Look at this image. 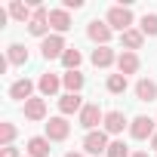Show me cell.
<instances>
[{
	"mask_svg": "<svg viewBox=\"0 0 157 157\" xmlns=\"http://www.w3.org/2000/svg\"><path fill=\"white\" fill-rule=\"evenodd\" d=\"M0 157H19V148H13V145H10V148L0 151Z\"/></svg>",
	"mask_w": 157,
	"mask_h": 157,
	"instance_id": "29",
	"label": "cell"
},
{
	"mask_svg": "<svg viewBox=\"0 0 157 157\" xmlns=\"http://www.w3.org/2000/svg\"><path fill=\"white\" fill-rule=\"evenodd\" d=\"M37 90H40V96H43V99H52V96L62 90V77H56V74H40Z\"/></svg>",
	"mask_w": 157,
	"mask_h": 157,
	"instance_id": "10",
	"label": "cell"
},
{
	"mask_svg": "<svg viewBox=\"0 0 157 157\" xmlns=\"http://www.w3.org/2000/svg\"><path fill=\"white\" fill-rule=\"evenodd\" d=\"M16 123H0V145H3V148H10L13 145V139H16Z\"/></svg>",
	"mask_w": 157,
	"mask_h": 157,
	"instance_id": "26",
	"label": "cell"
},
{
	"mask_svg": "<svg viewBox=\"0 0 157 157\" xmlns=\"http://www.w3.org/2000/svg\"><path fill=\"white\" fill-rule=\"evenodd\" d=\"M49 139L46 136H31L28 139V157H49Z\"/></svg>",
	"mask_w": 157,
	"mask_h": 157,
	"instance_id": "19",
	"label": "cell"
},
{
	"mask_svg": "<svg viewBox=\"0 0 157 157\" xmlns=\"http://www.w3.org/2000/svg\"><path fill=\"white\" fill-rule=\"evenodd\" d=\"M6 62H10V65H25V62H28V49H25L22 43H10V46H6Z\"/></svg>",
	"mask_w": 157,
	"mask_h": 157,
	"instance_id": "22",
	"label": "cell"
},
{
	"mask_svg": "<svg viewBox=\"0 0 157 157\" xmlns=\"http://www.w3.org/2000/svg\"><path fill=\"white\" fill-rule=\"evenodd\" d=\"M111 28H108V22H99V19H93L90 25H86V37L96 43V46H108L111 43Z\"/></svg>",
	"mask_w": 157,
	"mask_h": 157,
	"instance_id": "6",
	"label": "cell"
},
{
	"mask_svg": "<svg viewBox=\"0 0 157 157\" xmlns=\"http://www.w3.org/2000/svg\"><path fill=\"white\" fill-rule=\"evenodd\" d=\"M83 83H86V77H83L80 71H65V74H62V86H65L68 93H74V96H80Z\"/></svg>",
	"mask_w": 157,
	"mask_h": 157,
	"instance_id": "17",
	"label": "cell"
},
{
	"mask_svg": "<svg viewBox=\"0 0 157 157\" xmlns=\"http://www.w3.org/2000/svg\"><path fill=\"white\" fill-rule=\"evenodd\" d=\"M139 31L145 37H157V13H145L142 22H139Z\"/></svg>",
	"mask_w": 157,
	"mask_h": 157,
	"instance_id": "24",
	"label": "cell"
},
{
	"mask_svg": "<svg viewBox=\"0 0 157 157\" xmlns=\"http://www.w3.org/2000/svg\"><path fill=\"white\" fill-rule=\"evenodd\" d=\"M105 132L108 136H120L123 129H126V114L123 111H105Z\"/></svg>",
	"mask_w": 157,
	"mask_h": 157,
	"instance_id": "9",
	"label": "cell"
},
{
	"mask_svg": "<svg viewBox=\"0 0 157 157\" xmlns=\"http://www.w3.org/2000/svg\"><path fill=\"white\" fill-rule=\"evenodd\" d=\"M25 117L28 120H46V99L43 96H34L25 102Z\"/></svg>",
	"mask_w": 157,
	"mask_h": 157,
	"instance_id": "14",
	"label": "cell"
},
{
	"mask_svg": "<svg viewBox=\"0 0 157 157\" xmlns=\"http://www.w3.org/2000/svg\"><path fill=\"white\" fill-rule=\"evenodd\" d=\"M77 123H80L86 132H93L99 123H105V111H102L96 102H86V105H83V111L77 114Z\"/></svg>",
	"mask_w": 157,
	"mask_h": 157,
	"instance_id": "2",
	"label": "cell"
},
{
	"mask_svg": "<svg viewBox=\"0 0 157 157\" xmlns=\"http://www.w3.org/2000/svg\"><path fill=\"white\" fill-rule=\"evenodd\" d=\"M49 28L56 31V34H65L68 28H71V13L68 10H49Z\"/></svg>",
	"mask_w": 157,
	"mask_h": 157,
	"instance_id": "12",
	"label": "cell"
},
{
	"mask_svg": "<svg viewBox=\"0 0 157 157\" xmlns=\"http://www.w3.org/2000/svg\"><path fill=\"white\" fill-rule=\"evenodd\" d=\"M105 22H108V28L111 31H129L132 28V10L129 6H111L108 10V16H105Z\"/></svg>",
	"mask_w": 157,
	"mask_h": 157,
	"instance_id": "1",
	"label": "cell"
},
{
	"mask_svg": "<svg viewBox=\"0 0 157 157\" xmlns=\"http://www.w3.org/2000/svg\"><path fill=\"white\" fill-rule=\"evenodd\" d=\"M93 65H96V68H111V65H117L114 49H111V46H96V49H93Z\"/></svg>",
	"mask_w": 157,
	"mask_h": 157,
	"instance_id": "18",
	"label": "cell"
},
{
	"mask_svg": "<svg viewBox=\"0 0 157 157\" xmlns=\"http://www.w3.org/2000/svg\"><path fill=\"white\" fill-rule=\"evenodd\" d=\"M83 99L80 96H74V93H65L62 99H59V111H62V117H68V114H80L83 111Z\"/></svg>",
	"mask_w": 157,
	"mask_h": 157,
	"instance_id": "11",
	"label": "cell"
},
{
	"mask_svg": "<svg viewBox=\"0 0 157 157\" xmlns=\"http://www.w3.org/2000/svg\"><path fill=\"white\" fill-rule=\"evenodd\" d=\"M31 16H34V10H31L28 3H22V0H13V3H10V19H16V22L28 25V22H31Z\"/></svg>",
	"mask_w": 157,
	"mask_h": 157,
	"instance_id": "21",
	"label": "cell"
},
{
	"mask_svg": "<svg viewBox=\"0 0 157 157\" xmlns=\"http://www.w3.org/2000/svg\"><path fill=\"white\" fill-rule=\"evenodd\" d=\"M154 120L151 117H145V114H139L132 123H129V136L132 139H139V142H145V139H154Z\"/></svg>",
	"mask_w": 157,
	"mask_h": 157,
	"instance_id": "8",
	"label": "cell"
},
{
	"mask_svg": "<svg viewBox=\"0 0 157 157\" xmlns=\"http://www.w3.org/2000/svg\"><path fill=\"white\" fill-rule=\"evenodd\" d=\"M151 148H154V151H157V132H154V139H151Z\"/></svg>",
	"mask_w": 157,
	"mask_h": 157,
	"instance_id": "31",
	"label": "cell"
},
{
	"mask_svg": "<svg viewBox=\"0 0 157 157\" xmlns=\"http://www.w3.org/2000/svg\"><path fill=\"white\" fill-rule=\"evenodd\" d=\"M105 86H108V93H114V96H120V93H126V86H129V80H126L123 74H111Z\"/></svg>",
	"mask_w": 157,
	"mask_h": 157,
	"instance_id": "25",
	"label": "cell"
},
{
	"mask_svg": "<svg viewBox=\"0 0 157 157\" xmlns=\"http://www.w3.org/2000/svg\"><path fill=\"white\" fill-rule=\"evenodd\" d=\"M139 65H142V62H139V56H136V52H126V49H123V52L117 56V74H123V77L136 74V71H139Z\"/></svg>",
	"mask_w": 157,
	"mask_h": 157,
	"instance_id": "13",
	"label": "cell"
},
{
	"mask_svg": "<svg viewBox=\"0 0 157 157\" xmlns=\"http://www.w3.org/2000/svg\"><path fill=\"white\" fill-rule=\"evenodd\" d=\"M132 157H148V151H136V154H132Z\"/></svg>",
	"mask_w": 157,
	"mask_h": 157,
	"instance_id": "32",
	"label": "cell"
},
{
	"mask_svg": "<svg viewBox=\"0 0 157 157\" xmlns=\"http://www.w3.org/2000/svg\"><path fill=\"white\" fill-rule=\"evenodd\" d=\"M25 157H28V154H25Z\"/></svg>",
	"mask_w": 157,
	"mask_h": 157,
	"instance_id": "33",
	"label": "cell"
},
{
	"mask_svg": "<svg viewBox=\"0 0 157 157\" xmlns=\"http://www.w3.org/2000/svg\"><path fill=\"white\" fill-rule=\"evenodd\" d=\"M68 132H71V123H68L62 114L46 120V139H49V142H65V139H68Z\"/></svg>",
	"mask_w": 157,
	"mask_h": 157,
	"instance_id": "7",
	"label": "cell"
},
{
	"mask_svg": "<svg viewBox=\"0 0 157 157\" xmlns=\"http://www.w3.org/2000/svg\"><path fill=\"white\" fill-rule=\"evenodd\" d=\"M65 157H83V154H77V151H68V154H65Z\"/></svg>",
	"mask_w": 157,
	"mask_h": 157,
	"instance_id": "30",
	"label": "cell"
},
{
	"mask_svg": "<svg viewBox=\"0 0 157 157\" xmlns=\"http://www.w3.org/2000/svg\"><path fill=\"white\" fill-rule=\"evenodd\" d=\"M136 99L139 102H154L157 99V83L148 80V77H142V80L136 83Z\"/></svg>",
	"mask_w": 157,
	"mask_h": 157,
	"instance_id": "20",
	"label": "cell"
},
{
	"mask_svg": "<svg viewBox=\"0 0 157 157\" xmlns=\"http://www.w3.org/2000/svg\"><path fill=\"white\" fill-rule=\"evenodd\" d=\"M28 34H34V37H40V40L49 37V10H46V6H34V16H31V22H28Z\"/></svg>",
	"mask_w": 157,
	"mask_h": 157,
	"instance_id": "3",
	"label": "cell"
},
{
	"mask_svg": "<svg viewBox=\"0 0 157 157\" xmlns=\"http://www.w3.org/2000/svg\"><path fill=\"white\" fill-rule=\"evenodd\" d=\"M142 43H145V34H142L139 28H129V31H123V34H120V46H123L126 52L142 49Z\"/></svg>",
	"mask_w": 157,
	"mask_h": 157,
	"instance_id": "16",
	"label": "cell"
},
{
	"mask_svg": "<svg viewBox=\"0 0 157 157\" xmlns=\"http://www.w3.org/2000/svg\"><path fill=\"white\" fill-rule=\"evenodd\" d=\"M105 157H132V154H129V148H126L123 142H111V145H108V154H105Z\"/></svg>",
	"mask_w": 157,
	"mask_h": 157,
	"instance_id": "27",
	"label": "cell"
},
{
	"mask_svg": "<svg viewBox=\"0 0 157 157\" xmlns=\"http://www.w3.org/2000/svg\"><path fill=\"white\" fill-rule=\"evenodd\" d=\"M80 62H83L80 49H74V46H68V49H65V56H62V65H65L68 71H80Z\"/></svg>",
	"mask_w": 157,
	"mask_h": 157,
	"instance_id": "23",
	"label": "cell"
},
{
	"mask_svg": "<svg viewBox=\"0 0 157 157\" xmlns=\"http://www.w3.org/2000/svg\"><path fill=\"white\" fill-rule=\"evenodd\" d=\"M65 49H68V46H65V37H62V34H49V37L40 43V56H43L46 62L62 59V56H65Z\"/></svg>",
	"mask_w": 157,
	"mask_h": 157,
	"instance_id": "5",
	"label": "cell"
},
{
	"mask_svg": "<svg viewBox=\"0 0 157 157\" xmlns=\"http://www.w3.org/2000/svg\"><path fill=\"white\" fill-rule=\"evenodd\" d=\"M108 145L111 142H108V132L105 129H93V132L83 136V151L86 154H96V157L99 154H108Z\"/></svg>",
	"mask_w": 157,
	"mask_h": 157,
	"instance_id": "4",
	"label": "cell"
},
{
	"mask_svg": "<svg viewBox=\"0 0 157 157\" xmlns=\"http://www.w3.org/2000/svg\"><path fill=\"white\" fill-rule=\"evenodd\" d=\"M80 6H83V0H62V10H68V13L71 10H80Z\"/></svg>",
	"mask_w": 157,
	"mask_h": 157,
	"instance_id": "28",
	"label": "cell"
},
{
	"mask_svg": "<svg viewBox=\"0 0 157 157\" xmlns=\"http://www.w3.org/2000/svg\"><path fill=\"white\" fill-rule=\"evenodd\" d=\"M31 93H34V83L28 80V77H22V80H16V83L10 86V99H16V102H28V99H34Z\"/></svg>",
	"mask_w": 157,
	"mask_h": 157,
	"instance_id": "15",
	"label": "cell"
}]
</instances>
